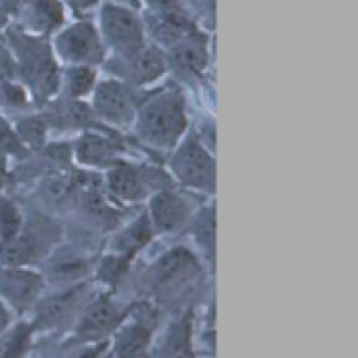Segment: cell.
<instances>
[{"instance_id": "obj_1", "label": "cell", "mask_w": 358, "mask_h": 358, "mask_svg": "<svg viewBox=\"0 0 358 358\" xmlns=\"http://www.w3.org/2000/svg\"><path fill=\"white\" fill-rule=\"evenodd\" d=\"M130 130L141 147L170 153L189 132L185 94L178 88H162L153 92L141 101Z\"/></svg>"}, {"instance_id": "obj_21", "label": "cell", "mask_w": 358, "mask_h": 358, "mask_svg": "<svg viewBox=\"0 0 358 358\" xmlns=\"http://www.w3.org/2000/svg\"><path fill=\"white\" fill-rule=\"evenodd\" d=\"M170 50H172V61L176 63V67L189 76L201 73L208 63L206 38L199 31H193L187 38L178 40L176 44L170 46Z\"/></svg>"}, {"instance_id": "obj_26", "label": "cell", "mask_w": 358, "mask_h": 358, "mask_svg": "<svg viewBox=\"0 0 358 358\" xmlns=\"http://www.w3.org/2000/svg\"><path fill=\"white\" fill-rule=\"evenodd\" d=\"M63 358H111L109 340L96 344H73L69 355H65Z\"/></svg>"}, {"instance_id": "obj_15", "label": "cell", "mask_w": 358, "mask_h": 358, "mask_svg": "<svg viewBox=\"0 0 358 358\" xmlns=\"http://www.w3.org/2000/svg\"><path fill=\"white\" fill-rule=\"evenodd\" d=\"M151 358H197L193 336V313L189 308L176 310L168 323L157 327Z\"/></svg>"}, {"instance_id": "obj_30", "label": "cell", "mask_w": 358, "mask_h": 358, "mask_svg": "<svg viewBox=\"0 0 358 358\" xmlns=\"http://www.w3.org/2000/svg\"><path fill=\"white\" fill-rule=\"evenodd\" d=\"M122 4L132 6V8H134V6H138V4H141V0H122Z\"/></svg>"}, {"instance_id": "obj_4", "label": "cell", "mask_w": 358, "mask_h": 358, "mask_svg": "<svg viewBox=\"0 0 358 358\" xmlns=\"http://www.w3.org/2000/svg\"><path fill=\"white\" fill-rule=\"evenodd\" d=\"M174 187L170 174L157 162L124 159L103 174V189L111 203L136 206L162 189Z\"/></svg>"}, {"instance_id": "obj_2", "label": "cell", "mask_w": 358, "mask_h": 358, "mask_svg": "<svg viewBox=\"0 0 358 358\" xmlns=\"http://www.w3.org/2000/svg\"><path fill=\"white\" fill-rule=\"evenodd\" d=\"M203 279V262L189 245H176L159 254L145 271L143 283L153 306H174Z\"/></svg>"}, {"instance_id": "obj_11", "label": "cell", "mask_w": 358, "mask_h": 358, "mask_svg": "<svg viewBox=\"0 0 358 358\" xmlns=\"http://www.w3.org/2000/svg\"><path fill=\"white\" fill-rule=\"evenodd\" d=\"M195 197L197 195L182 191L178 187H168V189H162L155 195H151L147 199L145 212L155 231V237L182 233L199 208Z\"/></svg>"}, {"instance_id": "obj_9", "label": "cell", "mask_w": 358, "mask_h": 358, "mask_svg": "<svg viewBox=\"0 0 358 358\" xmlns=\"http://www.w3.org/2000/svg\"><path fill=\"white\" fill-rule=\"evenodd\" d=\"M90 96V111L99 122L107 124V128L130 130L141 107V99L134 92V86L120 78H107L96 82Z\"/></svg>"}, {"instance_id": "obj_10", "label": "cell", "mask_w": 358, "mask_h": 358, "mask_svg": "<svg viewBox=\"0 0 358 358\" xmlns=\"http://www.w3.org/2000/svg\"><path fill=\"white\" fill-rule=\"evenodd\" d=\"M52 55L67 63V67H96L105 61L107 50L96 25L90 21H76L57 31L52 40Z\"/></svg>"}, {"instance_id": "obj_8", "label": "cell", "mask_w": 358, "mask_h": 358, "mask_svg": "<svg viewBox=\"0 0 358 358\" xmlns=\"http://www.w3.org/2000/svg\"><path fill=\"white\" fill-rule=\"evenodd\" d=\"M130 308V306H128ZM128 308L122 306L111 292L92 294L76 323L71 325V342L73 344H96L107 342L117 325L128 315Z\"/></svg>"}, {"instance_id": "obj_7", "label": "cell", "mask_w": 358, "mask_h": 358, "mask_svg": "<svg viewBox=\"0 0 358 358\" xmlns=\"http://www.w3.org/2000/svg\"><path fill=\"white\" fill-rule=\"evenodd\" d=\"M159 327V308L151 302H138L111 334V358H151V344Z\"/></svg>"}, {"instance_id": "obj_12", "label": "cell", "mask_w": 358, "mask_h": 358, "mask_svg": "<svg viewBox=\"0 0 358 358\" xmlns=\"http://www.w3.org/2000/svg\"><path fill=\"white\" fill-rule=\"evenodd\" d=\"M92 289L90 283H78L71 287H59L55 294H44L36 304L34 313V329L36 331H55L65 325H73L86 302L90 300Z\"/></svg>"}, {"instance_id": "obj_14", "label": "cell", "mask_w": 358, "mask_h": 358, "mask_svg": "<svg viewBox=\"0 0 358 358\" xmlns=\"http://www.w3.org/2000/svg\"><path fill=\"white\" fill-rule=\"evenodd\" d=\"M46 292V281L31 266L0 264V302L10 315H25L36 308Z\"/></svg>"}, {"instance_id": "obj_3", "label": "cell", "mask_w": 358, "mask_h": 358, "mask_svg": "<svg viewBox=\"0 0 358 358\" xmlns=\"http://www.w3.org/2000/svg\"><path fill=\"white\" fill-rule=\"evenodd\" d=\"M166 172L174 187L193 195H214L216 191V159L212 149L197 132H187L182 141L168 153Z\"/></svg>"}, {"instance_id": "obj_5", "label": "cell", "mask_w": 358, "mask_h": 358, "mask_svg": "<svg viewBox=\"0 0 358 358\" xmlns=\"http://www.w3.org/2000/svg\"><path fill=\"white\" fill-rule=\"evenodd\" d=\"M99 36L113 61H126L147 46V31L141 15L122 2H105L99 13Z\"/></svg>"}, {"instance_id": "obj_27", "label": "cell", "mask_w": 358, "mask_h": 358, "mask_svg": "<svg viewBox=\"0 0 358 358\" xmlns=\"http://www.w3.org/2000/svg\"><path fill=\"white\" fill-rule=\"evenodd\" d=\"M103 0H61L63 6H67L69 10H73L76 15H84L88 10H92L94 6H99Z\"/></svg>"}, {"instance_id": "obj_23", "label": "cell", "mask_w": 358, "mask_h": 358, "mask_svg": "<svg viewBox=\"0 0 358 358\" xmlns=\"http://www.w3.org/2000/svg\"><path fill=\"white\" fill-rule=\"evenodd\" d=\"M23 224H25V216L21 208L13 199L0 193V243L15 239L21 233Z\"/></svg>"}, {"instance_id": "obj_25", "label": "cell", "mask_w": 358, "mask_h": 358, "mask_svg": "<svg viewBox=\"0 0 358 358\" xmlns=\"http://www.w3.org/2000/svg\"><path fill=\"white\" fill-rule=\"evenodd\" d=\"M0 107L8 111H19L27 107V92L15 82H0Z\"/></svg>"}, {"instance_id": "obj_31", "label": "cell", "mask_w": 358, "mask_h": 358, "mask_svg": "<svg viewBox=\"0 0 358 358\" xmlns=\"http://www.w3.org/2000/svg\"><path fill=\"white\" fill-rule=\"evenodd\" d=\"M210 2H212V0H210Z\"/></svg>"}, {"instance_id": "obj_20", "label": "cell", "mask_w": 358, "mask_h": 358, "mask_svg": "<svg viewBox=\"0 0 358 358\" xmlns=\"http://www.w3.org/2000/svg\"><path fill=\"white\" fill-rule=\"evenodd\" d=\"M19 17L25 34L44 36L63 23V4L61 0H21Z\"/></svg>"}, {"instance_id": "obj_18", "label": "cell", "mask_w": 358, "mask_h": 358, "mask_svg": "<svg viewBox=\"0 0 358 358\" xmlns=\"http://www.w3.org/2000/svg\"><path fill=\"white\" fill-rule=\"evenodd\" d=\"M155 239V231L149 222L147 212L143 210L141 214H136L130 222L122 224L115 235L109 241V254L122 256L126 260L132 262L134 256H138L143 250H147V245Z\"/></svg>"}, {"instance_id": "obj_6", "label": "cell", "mask_w": 358, "mask_h": 358, "mask_svg": "<svg viewBox=\"0 0 358 358\" xmlns=\"http://www.w3.org/2000/svg\"><path fill=\"white\" fill-rule=\"evenodd\" d=\"M10 42L21 67V73L31 88V92L40 99H48L59 90V67L52 50L38 38L25 31L10 34Z\"/></svg>"}, {"instance_id": "obj_19", "label": "cell", "mask_w": 358, "mask_h": 358, "mask_svg": "<svg viewBox=\"0 0 358 358\" xmlns=\"http://www.w3.org/2000/svg\"><path fill=\"white\" fill-rule=\"evenodd\" d=\"M189 239H191V250L195 252V256L203 262L214 266V258H216V212H214V203H201L197 208V212L193 214V218L189 220L187 229Z\"/></svg>"}, {"instance_id": "obj_22", "label": "cell", "mask_w": 358, "mask_h": 358, "mask_svg": "<svg viewBox=\"0 0 358 358\" xmlns=\"http://www.w3.org/2000/svg\"><path fill=\"white\" fill-rule=\"evenodd\" d=\"M59 86H63L69 101H82L96 86L94 67H67L59 78Z\"/></svg>"}, {"instance_id": "obj_17", "label": "cell", "mask_w": 358, "mask_h": 358, "mask_svg": "<svg viewBox=\"0 0 358 358\" xmlns=\"http://www.w3.org/2000/svg\"><path fill=\"white\" fill-rule=\"evenodd\" d=\"M115 63L122 67L115 73L122 76L126 84L138 86V88L157 82L168 69V57L155 44H147L134 57H130L126 61H115Z\"/></svg>"}, {"instance_id": "obj_29", "label": "cell", "mask_w": 358, "mask_h": 358, "mask_svg": "<svg viewBox=\"0 0 358 358\" xmlns=\"http://www.w3.org/2000/svg\"><path fill=\"white\" fill-rule=\"evenodd\" d=\"M10 325V313L6 310V306L0 302V334H4Z\"/></svg>"}, {"instance_id": "obj_24", "label": "cell", "mask_w": 358, "mask_h": 358, "mask_svg": "<svg viewBox=\"0 0 358 358\" xmlns=\"http://www.w3.org/2000/svg\"><path fill=\"white\" fill-rule=\"evenodd\" d=\"M15 134L19 143L25 147H42L48 134V124L44 117H23L15 126Z\"/></svg>"}, {"instance_id": "obj_16", "label": "cell", "mask_w": 358, "mask_h": 358, "mask_svg": "<svg viewBox=\"0 0 358 358\" xmlns=\"http://www.w3.org/2000/svg\"><path fill=\"white\" fill-rule=\"evenodd\" d=\"M92 271H94V262L84 252L73 248H55L52 252H48L46 268L42 271V277L46 285L52 283L55 287H71L88 281Z\"/></svg>"}, {"instance_id": "obj_13", "label": "cell", "mask_w": 358, "mask_h": 358, "mask_svg": "<svg viewBox=\"0 0 358 358\" xmlns=\"http://www.w3.org/2000/svg\"><path fill=\"white\" fill-rule=\"evenodd\" d=\"M71 159L88 172H107L128 157V147L109 130H84L69 147Z\"/></svg>"}, {"instance_id": "obj_28", "label": "cell", "mask_w": 358, "mask_h": 358, "mask_svg": "<svg viewBox=\"0 0 358 358\" xmlns=\"http://www.w3.org/2000/svg\"><path fill=\"white\" fill-rule=\"evenodd\" d=\"M8 182V155L0 151V193Z\"/></svg>"}]
</instances>
